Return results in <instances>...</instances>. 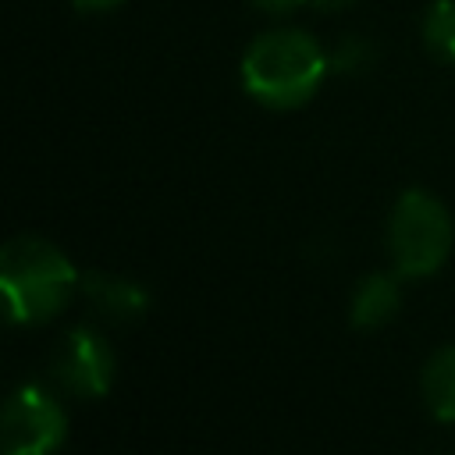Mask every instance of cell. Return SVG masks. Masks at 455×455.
I'll use <instances>...</instances> for the list:
<instances>
[{"mask_svg":"<svg viewBox=\"0 0 455 455\" xmlns=\"http://www.w3.org/2000/svg\"><path fill=\"white\" fill-rule=\"evenodd\" d=\"M78 11H85V14H103V11H114L117 4H124V0H71Z\"/></svg>","mask_w":455,"mask_h":455,"instance_id":"11","label":"cell"},{"mask_svg":"<svg viewBox=\"0 0 455 455\" xmlns=\"http://www.w3.org/2000/svg\"><path fill=\"white\" fill-rule=\"evenodd\" d=\"M313 7H320V11H341V7H348L352 0H309Z\"/></svg>","mask_w":455,"mask_h":455,"instance_id":"12","label":"cell"},{"mask_svg":"<svg viewBox=\"0 0 455 455\" xmlns=\"http://www.w3.org/2000/svg\"><path fill=\"white\" fill-rule=\"evenodd\" d=\"M82 291L92 302V309L103 313L114 323H132L149 306L146 288L139 281H132V277H121V274H100V270H92V274L82 277Z\"/></svg>","mask_w":455,"mask_h":455,"instance_id":"6","label":"cell"},{"mask_svg":"<svg viewBox=\"0 0 455 455\" xmlns=\"http://www.w3.org/2000/svg\"><path fill=\"white\" fill-rule=\"evenodd\" d=\"M259 11H270V14H284V11H295V7H302V4H309V0H252Z\"/></svg>","mask_w":455,"mask_h":455,"instance_id":"10","label":"cell"},{"mask_svg":"<svg viewBox=\"0 0 455 455\" xmlns=\"http://www.w3.org/2000/svg\"><path fill=\"white\" fill-rule=\"evenodd\" d=\"M50 370L64 391L78 398H100L114 384V352L100 331L71 327L57 341L50 355Z\"/></svg>","mask_w":455,"mask_h":455,"instance_id":"5","label":"cell"},{"mask_svg":"<svg viewBox=\"0 0 455 455\" xmlns=\"http://www.w3.org/2000/svg\"><path fill=\"white\" fill-rule=\"evenodd\" d=\"M398 306H402L398 274H366L352 291L348 320L359 331H373V327H384L398 313Z\"/></svg>","mask_w":455,"mask_h":455,"instance_id":"7","label":"cell"},{"mask_svg":"<svg viewBox=\"0 0 455 455\" xmlns=\"http://www.w3.org/2000/svg\"><path fill=\"white\" fill-rule=\"evenodd\" d=\"M64 409L39 384H21L0 416V444L7 455H46L64 441Z\"/></svg>","mask_w":455,"mask_h":455,"instance_id":"4","label":"cell"},{"mask_svg":"<svg viewBox=\"0 0 455 455\" xmlns=\"http://www.w3.org/2000/svg\"><path fill=\"white\" fill-rule=\"evenodd\" d=\"M451 213L448 206L423 192L409 188L398 196L387 217V256L398 277H427L451 252Z\"/></svg>","mask_w":455,"mask_h":455,"instance_id":"3","label":"cell"},{"mask_svg":"<svg viewBox=\"0 0 455 455\" xmlns=\"http://www.w3.org/2000/svg\"><path fill=\"white\" fill-rule=\"evenodd\" d=\"M423 43L437 60L455 64V0H434L427 7V14H423Z\"/></svg>","mask_w":455,"mask_h":455,"instance_id":"9","label":"cell"},{"mask_svg":"<svg viewBox=\"0 0 455 455\" xmlns=\"http://www.w3.org/2000/svg\"><path fill=\"white\" fill-rule=\"evenodd\" d=\"M331 57L323 46L299 28H274L249 43L242 53L245 92L274 110L302 107L323 82Z\"/></svg>","mask_w":455,"mask_h":455,"instance_id":"1","label":"cell"},{"mask_svg":"<svg viewBox=\"0 0 455 455\" xmlns=\"http://www.w3.org/2000/svg\"><path fill=\"white\" fill-rule=\"evenodd\" d=\"M82 288L71 259L46 238L18 235L0 252V291L11 323L53 320Z\"/></svg>","mask_w":455,"mask_h":455,"instance_id":"2","label":"cell"},{"mask_svg":"<svg viewBox=\"0 0 455 455\" xmlns=\"http://www.w3.org/2000/svg\"><path fill=\"white\" fill-rule=\"evenodd\" d=\"M423 402L437 419H444V423L455 419V345H444L427 359Z\"/></svg>","mask_w":455,"mask_h":455,"instance_id":"8","label":"cell"}]
</instances>
